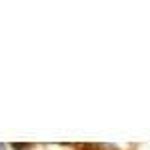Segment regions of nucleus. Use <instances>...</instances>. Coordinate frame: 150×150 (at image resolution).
Returning <instances> with one entry per match:
<instances>
[{
    "label": "nucleus",
    "mask_w": 150,
    "mask_h": 150,
    "mask_svg": "<svg viewBox=\"0 0 150 150\" xmlns=\"http://www.w3.org/2000/svg\"><path fill=\"white\" fill-rule=\"evenodd\" d=\"M0 150H6V144H0Z\"/></svg>",
    "instance_id": "nucleus-1"
}]
</instances>
